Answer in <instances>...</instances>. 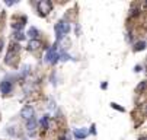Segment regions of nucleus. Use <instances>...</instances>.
<instances>
[{
	"mask_svg": "<svg viewBox=\"0 0 147 140\" xmlns=\"http://www.w3.org/2000/svg\"><path fill=\"white\" fill-rule=\"evenodd\" d=\"M90 133H92V134H96V130H95V124H93V126L90 127Z\"/></svg>",
	"mask_w": 147,
	"mask_h": 140,
	"instance_id": "nucleus-19",
	"label": "nucleus"
},
{
	"mask_svg": "<svg viewBox=\"0 0 147 140\" xmlns=\"http://www.w3.org/2000/svg\"><path fill=\"white\" fill-rule=\"evenodd\" d=\"M48 123H50V117L48 115H44L42 118H41V121H39V124H41L42 129H48Z\"/></svg>",
	"mask_w": 147,
	"mask_h": 140,
	"instance_id": "nucleus-10",
	"label": "nucleus"
},
{
	"mask_svg": "<svg viewBox=\"0 0 147 140\" xmlns=\"http://www.w3.org/2000/svg\"><path fill=\"white\" fill-rule=\"evenodd\" d=\"M20 117L25 118V120L32 118V117H34V107H31V105L24 107V108H22V111H20Z\"/></svg>",
	"mask_w": 147,
	"mask_h": 140,
	"instance_id": "nucleus-4",
	"label": "nucleus"
},
{
	"mask_svg": "<svg viewBox=\"0 0 147 140\" xmlns=\"http://www.w3.org/2000/svg\"><path fill=\"white\" fill-rule=\"evenodd\" d=\"M15 38H16V39H18V41L20 43V41H24V39H25V35H24L22 32H20V31H19V32H16V34H15Z\"/></svg>",
	"mask_w": 147,
	"mask_h": 140,
	"instance_id": "nucleus-13",
	"label": "nucleus"
},
{
	"mask_svg": "<svg viewBox=\"0 0 147 140\" xmlns=\"http://www.w3.org/2000/svg\"><path fill=\"white\" fill-rule=\"evenodd\" d=\"M144 48H146V43L144 41H140V43H137L134 45V51H143Z\"/></svg>",
	"mask_w": 147,
	"mask_h": 140,
	"instance_id": "nucleus-11",
	"label": "nucleus"
},
{
	"mask_svg": "<svg viewBox=\"0 0 147 140\" xmlns=\"http://www.w3.org/2000/svg\"><path fill=\"white\" fill-rule=\"evenodd\" d=\"M144 86H146V82H140V85L137 86V92H143Z\"/></svg>",
	"mask_w": 147,
	"mask_h": 140,
	"instance_id": "nucleus-16",
	"label": "nucleus"
},
{
	"mask_svg": "<svg viewBox=\"0 0 147 140\" xmlns=\"http://www.w3.org/2000/svg\"><path fill=\"white\" fill-rule=\"evenodd\" d=\"M2 48H3V41L0 39V51H2Z\"/></svg>",
	"mask_w": 147,
	"mask_h": 140,
	"instance_id": "nucleus-21",
	"label": "nucleus"
},
{
	"mask_svg": "<svg viewBox=\"0 0 147 140\" xmlns=\"http://www.w3.org/2000/svg\"><path fill=\"white\" fill-rule=\"evenodd\" d=\"M28 70H29V66H24V67H22V74H20V76H22V77L26 76V74H28Z\"/></svg>",
	"mask_w": 147,
	"mask_h": 140,
	"instance_id": "nucleus-15",
	"label": "nucleus"
},
{
	"mask_svg": "<svg viewBox=\"0 0 147 140\" xmlns=\"http://www.w3.org/2000/svg\"><path fill=\"white\" fill-rule=\"evenodd\" d=\"M88 134H89V131H88L86 129H76V130H74V137H76L77 140L86 139Z\"/></svg>",
	"mask_w": 147,
	"mask_h": 140,
	"instance_id": "nucleus-5",
	"label": "nucleus"
},
{
	"mask_svg": "<svg viewBox=\"0 0 147 140\" xmlns=\"http://www.w3.org/2000/svg\"><path fill=\"white\" fill-rule=\"evenodd\" d=\"M0 91H2V93H9L12 91V83L10 82H2V85H0Z\"/></svg>",
	"mask_w": 147,
	"mask_h": 140,
	"instance_id": "nucleus-8",
	"label": "nucleus"
},
{
	"mask_svg": "<svg viewBox=\"0 0 147 140\" xmlns=\"http://www.w3.org/2000/svg\"><path fill=\"white\" fill-rule=\"evenodd\" d=\"M69 32H70V24L67 21H60L55 25V34H57V39H58V41L64 35H67Z\"/></svg>",
	"mask_w": 147,
	"mask_h": 140,
	"instance_id": "nucleus-1",
	"label": "nucleus"
},
{
	"mask_svg": "<svg viewBox=\"0 0 147 140\" xmlns=\"http://www.w3.org/2000/svg\"><path fill=\"white\" fill-rule=\"evenodd\" d=\"M39 47H41V41H39V39H31L29 44H28V50L29 51H35Z\"/></svg>",
	"mask_w": 147,
	"mask_h": 140,
	"instance_id": "nucleus-6",
	"label": "nucleus"
},
{
	"mask_svg": "<svg viewBox=\"0 0 147 140\" xmlns=\"http://www.w3.org/2000/svg\"><path fill=\"white\" fill-rule=\"evenodd\" d=\"M111 107H112V108H115V110H118V111H121V112H124V108H122V107H119V105H118V104H115V102H112V104H111Z\"/></svg>",
	"mask_w": 147,
	"mask_h": 140,
	"instance_id": "nucleus-14",
	"label": "nucleus"
},
{
	"mask_svg": "<svg viewBox=\"0 0 147 140\" xmlns=\"http://www.w3.org/2000/svg\"><path fill=\"white\" fill-rule=\"evenodd\" d=\"M28 35H29V38L31 39H36V37L39 35V32H38V29L36 28H29V31H28Z\"/></svg>",
	"mask_w": 147,
	"mask_h": 140,
	"instance_id": "nucleus-9",
	"label": "nucleus"
},
{
	"mask_svg": "<svg viewBox=\"0 0 147 140\" xmlns=\"http://www.w3.org/2000/svg\"><path fill=\"white\" fill-rule=\"evenodd\" d=\"M51 9H53V3L48 2V0H42V2L38 3V12L42 16H47L51 12Z\"/></svg>",
	"mask_w": 147,
	"mask_h": 140,
	"instance_id": "nucleus-3",
	"label": "nucleus"
},
{
	"mask_svg": "<svg viewBox=\"0 0 147 140\" xmlns=\"http://www.w3.org/2000/svg\"><path fill=\"white\" fill-rule=\"evenodd\" d=\"M26 129H28V131H34L36 129V120L34 117L29 118V120H26Z\"/></svg>",
	"mask_w": 147,
	"mask_h": 140,
	"instance_id": "nucleus-7",
	"label": "nucleus"
},
{
	"mask_svg": "<svg viewBox=\"0 0 147 140\" xmlns=\"http://www.w3.org/2000/svg\"><path fill=\"white\" fill-rule=\"evenodd\" d=\"M70 58H71V57H70L67 53H63V54H60V60H61V62H69Z\"/></svg>",
	"mask_w": 147,
	"mask_h": 140,
	"instance_id": "nucleus-12",
	"label": "nucleus"
},
{
	"mask_svg": "<svg viewBox=\"0 0 147 140\" xmlns=\"http://www.w3.org/2000/svg\"><path fill=\"white\" fill-rule=\"evenodd\" d=\"M24 25H25V24H13V28H16V29H19V31H20V29L24 28Z\"/></svg>",
	"mask_w": 147,
	"mask_h": 140,
	"instance_id": "nucleus-17",
	"label": "nucleus"
},
{
	"mask_svg": "<svg viewBox=\"0 0 147 140\" xmlns=\"http://www.w3.org/2000/svg\"><path fill=\"white\" fill-rule=\"evenodd\" d=\"M60 140H69L67 137H60Z\"/></svg>",
	"mask_w": 147,
	"mask_h": 140,
	"instance_id": "nucleus-22",
	"label": "nucleus"
},
{
	"mask_svg": "<svg viewBox=\"0 0 147 140\" xmlns=\"http://www.w3.org/2000/svg\"><path fill=\"white\" fill-rule=\"evenodd\" d=\"M134 72H136V73L141 72V66H136V67H134Z\"/></svg>",
	"mask_w": 147,
	"mask_h": 140,
	"instance_id": "nucleus-18",
	"label": "nucleus"
},
{
	"mask_svg": "<svg viewBox=\"0 0 147 140\" xmlns=\"http://www.w3.org/2000/svg\"><path fill=\"white\" fill-rule=\"evenodd\" d=\"M15 5V2H7V0H6V6H13Z\"/></svg>",
	"mask_w": 147,
	"mask_h": 140,
	"instance_id": "nucleus-20",
	"label": "nucleus"
},
{
	"mask_svg": "<svg viewBox=\"0 0 147 140\" xmlns=\"http://www.w3.org/2000/svg\"><path fill=\"white\" fill-rule=\"evenodd\" d=\"M60 60V54L57 53V45H53L48 48L47 54H45V62L47 63H51V64H55Z\"/></svg>",
	"mask_w": 147,
	"mask_h": 140,
	"instance_id": "nucleus-2",
	"label": "nucleus"
}]
</instances>
